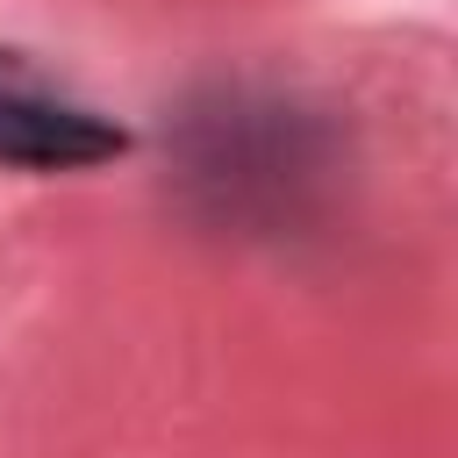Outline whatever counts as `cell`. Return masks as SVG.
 Wrapping results in <instances>:
<instances>
[{"label":"cell","mask_w":458,"mask_h":458,"mask_svg":"<svg viewBox=\"0 0 458 458\" xmlns=\"http://www.w3.org/2000/svg\"><path fill=\"white\" fill-rule=\"evenodd\" d=\"M129 157V129L93 107L86 93H72L57 72H43L29 50L0 43V172H100Z\"/></svg>","instance_id":"obj_1"}]
</instances>
